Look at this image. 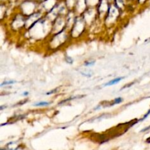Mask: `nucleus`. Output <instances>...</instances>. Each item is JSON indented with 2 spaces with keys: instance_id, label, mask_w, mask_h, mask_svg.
<instances>
[{
  "instance_id": "nucleus-1",
  "label": "nucleus",
  "mask_w": 150,
  "mask_h": 150,
  "mask_svg": "<svg viewBox=\"0 0 150 150\" xmlns=\"http://www.w3.org/2000/svg\"><path fill=\"white\" fill-rule=\"evenodd\" d=\"M123 79H124V77H120V78H117V79H113V80L110 81L108 82V83H105L104 86H111V85H114L116 84V83H119V82H120L121 80H122Z\"/></svg>"
},
{
  "instance_id": "nucleus-2",
  "label": "nucleus",
  "mask_w": 150,
  "mask_h": 150,
  "mask_svg": "<svg viewBox=\"0 0 150 150\" xmlns=\"http://www.w3.org/2000/svg\"><path fill=\"white\" fill-rule=\"evenodd\" d=\"M51 103L48 102H40V103H37L34 104L35 106H47L48 105Z\"/></svg>"
},
{
  "instance_id": "nucleus-3",
  "label": "nucleus",
  "mask_w": 150,
  "mask_h": 150,
  "mask_svg": "<svg viewBox=\"0 0 150 150\" xmlns=\"http://www.w3.org/2000/svg\"><path fill=\"white\" fill-rule=\"evenodd\" d=\"M122 102V98H116V99L114 100V102L112 103V104H111V105H116V104H119Z\"/></svg>"
},
{
  "instance_id": "nucleus-4",
  "label": "nucleus",
  "mask_w": 150,
  "mask_h": 150,
  "mask_svg": "<svg viewBox=\"0 0 150 150\" xmlns=\"http://www.w3.org/2000/svg\"><path fill=\"white\" fill-rule=\"evenodd\" d=\"M81 75H83V76H86V77H91L92 76V72H89V71H86V72H81Z\"/></svg>"
},
{
  "instance_id": "nucleus-5",
  "label": "nucleus",
  "mask_w": 150,
  "mask_h": 150,
  "mask_svg": "<svg viewBox=\"0 0 150 150\" xmlns=\"http://www.w3.org/2000/svg\"><path fill=\"white\" fill-rule=\"evenodd\" d=\"M16 83V81H4L3 83H1V86H3L4 85H9V84H13V83Z\"/></svg>"
},
{
  "instance_id": "nucleus-6",
  "label": "nucleus",
  "mask_w": 150,
  "mask_h": 150,
  "mask_svg": "<svg viewBox=\"0 0 150 150\" xmlns=\"http://www.w3.org/2000/svg\"><path fill=\"white\" fill-rule=\"evenodd\" d=\"M65 61L67 62L68 63V64H73V60L72 59L70 58V57H65Z\"/></svg>"
},
{
  "instance_id": "nucleus-7",
  "label": "nucleus",
  "mask_w": 150,
  "mask_h": 150,
  "mask_svg": "<svg viewBox=\"0 0 150 150\" xmlns=\"http://www.w3.org/2000/svg\"><path fill=\"white\" fill-rule=\"evenodd\" d=\"M95 64V62H86L84 64L85 66H92L94 65Z\"/></svg>"
},
{
  "instance_id": "nucleus-8",
  "label": "nucleus",
  "mask_w": 150,
  "mask_h": 150,
  "mask_svg": "<svg viewBox=\"0 0 150 150\" xmlns=\"http://www.w3.org/2000/svg\"><path fill=\"white\" fill-rule=\"evenodd\" d=\"M28 95H29V92H25L24 93L22 94V95H23V96H27Z\"/></svg>"
},
{
  "instance_id": "nucleus-9",
  "label": "nucleus",
  "mask_w": 150,
  "mask_h": 150,
  "mask_svg": "<svg viewBox=\"0 0 150 150\" xmlns=\"http://www.w3.org/2000/svg\"><path fill=\"white\" fill-rule=\"evenodd\" d=\"M6 105H1V107H0V110H3V108H6Z\"/></svg>"
},
{
  "instance_id": "nucleus-10",
  "label": "nucleus",
  "mask_w": 150,
  "mask_h": 150,
  "mask_svg": "<svg viewBox=\"0 0 150 150\" xmlns=\"http://www.w3.org/2000/svg\"><path fill=\"white\" fill-rule=\"evenodd\" d=\"M1 150H7L6 149H4V148H1Z\"/></svg>"
}]
</instances>
